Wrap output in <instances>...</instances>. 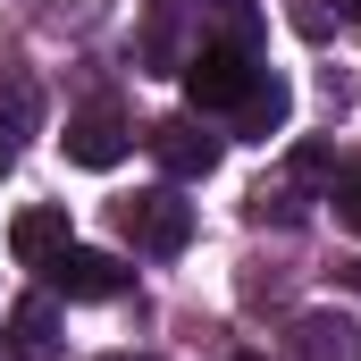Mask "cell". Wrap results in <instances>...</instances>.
Here are the masks:
<instances>
[{"label":"cell","mask_w":361,"mask_h":361,"mask_svg":"<svg viewBox=\"0 0 361 361\" xmlns=\"http://www.w3.org/2000/svg\"><path fill=\"white\" fill-rule=\"evenodd\" d=\"M294 361H361V345H353L345 319H302L294 328Z\"/></svg>","instance_id":"9"},{"label":"cell","mask_w":361,"mask_h":361,"mask_svg":"<svg viewBox=\"0 0 361 361\" xmlns=\"http://www.w3.org/2000/svg\"><path fill=\"white\" fill-rule=\"evenodd\" d=\"M34 85H17V76H0V143H17V135H34Z\"/></svg>","instance_id":"10"},{"label":"cell","mask_w":361,"mask_h":361,"mask_svg":"<svg viewBox=\"0 0 361 361\" xmlns=\"http://www.w3.org/2000/svg\"><path fill=\"white\" fill-rule=\"evenodd\" d=\"M51 353H59V311H51V294H34L8 311V361H51Z\"/></svg>","instance_id":"8"},{"label":"cell","mask_w":361,"mask_h":361,"mask_svg":"<svg viewBox=\"0 0 361 361\" xmlns=\"http://www.w3.org/2000/svg\"><path fill=\"white\" fill-rule=\"evenodd\" d=\"M68 160H76V169H118V160H126V118H118L109 101H92V109L68 118Z\"/></svg>","instance_id":"5"},{"label":"cell","mask_w":361,"mask_h":361,"mask_svg":"<svg viewBox=\"0 0 361 361\" xmlns=\"http://www.w3.org/2000/svg\"><path fill=\"white\" fill-rule=\"evenodd\" d=\"M219 135H202L193 118H169V126H152V160L169 169V185H202L210 169H219Z\"/></svg>","instance_id":"4"},{"label":"cell","mask_w":361,"mask_h":361,"mask_svg":"<svg viewBox=\"0 0 361 361\" xmlns=\"http://www.w3.org/2000/svg\"><path fill=\"white\" fill-rule=\"evenodd\" d=\"M286 109H294V85H286L277 68H261V76H252V92L235 101V135H252V143H269L277 126H286Z\"/></svg>","instance_id":"7"},{"label":"cell","mask_w":361,"mask_h":361,"mask_svg":"<svg viewBox=\"0 0 361 361\" xmlns=\"http://www.w3.org/2000/svg\"><path fill=\"white\" fill-rule=\"evenodd\" d=\"M8 160H17V143H0V177H8Z\"/></svg>","instance_id":"13"},{"label":"cell","mask_w":361,"mask_h":361,"mask_svg":"<svg viewBox=\"0 0 361 361\" xmlns=\"http://www.w3.org/2000/svg\"><path fill=\"white\" fill-rule=\"evenodd\" d=\"M42 277H51V294H68V302H109V294H126V261H109V252H92V244H68Z\"/></svg>","instance_id":"3"},{"label":"cell","mask_w":361,"mask_h":361,"mask_svg":"<svg viewBox=\"0 0 361 361\" xmlns=\"http://www.w3.org/2000/svg\"><path fill=\"white\" fill-rule=\"evenodd\" d=\"M227 361H269V353H227Z\"/></svg>","instance_id":"14"},{"label":"cell","mask_w":361,"mask_h":361,"mask_svg":"<svg viewBox=\"0 0 361 361\" xmlns=\"http://www.w3.org/2000/svg\"><path fill=\"white\" fill-rule=\"evenodd\" d=\"M101 361H143V353H101Z\"/></svg>","instance_id":"15"},{"label":"cell","mask_w":361,"mask_h":361,"mask_svg":"<svg viewBox=\"0 0 361 361\" xmlns=\"http://www.w3.org/2000/svg\"><path fill=\"white\" fill-rule=\"evenodd\" d=\"M68 244H76V235H68V210H59V202H42V210H17V227H8V252H17L25 269H51Z\"/></svg>","instance_id":"6"},{"label":"cell","mask_w":361,"mask_h":361,"mask_svg":"<svg viewBox=\"0 0 361 361\" xmlns=\"http://www.w3.org/2000/svg\"><path fill=\"white\" fill-rule=\"evenodd\" d=\"M177 76H185V101L193 109H235L252 92V76H261V59H252V42H202Z\"/></svg>","instance_id":"1"},{"label":"cell","mask_w":361,"mask_h":361,"mask_svg":"<svg viewBox=\"0 0 361 361\" xmlns=\"http://www.w3.org/2000/svg\"><path fill=\"white\" fill-rule=\"evenodd\" d=\"M328 202H336V219H345V227L361 235V160L345 169V177H336V193H328Z\"/></svg>","instance_id":"11"},{"label":"cell","mask_w":361,"mask_h":361,"mask_svg":"<svg viewBox=\"0 0 361 361\" xmlns=\"http://www.w3.org/2000/svg\"><path fill=\"white\" fill-rule=\"evenodd\" d=\"M118 235H126L135 252H185V244H193V202H177V185L126 193V202H118Z\"/></svg>","instance_id":"2"},{"label":"cell","mask_w":361,"mask_h":361,"mask_svg":"<svg viewBox=\"0 0 361 361\" xmlns=\"http://www.w3.org/2000/svg\"><path fill=\"white\" fill-rule=\"evenodd\" d=\"M336 17H345V25H361V0H336Z\"/></svg>","instance_id":"12"},{"label":"cell","mask_w":361,"mask_h":361,"mask_svg":"<svg viewBox=\"0 0 361 361\" xmlns=\"http://www.w3.org/2000/svg\"><path fill=\"white\" fill-rule=\"evenodd\" d=\"M353 294H361V261H353Z\"/></svg>","instance_id":"16"}]
</instances>
